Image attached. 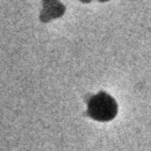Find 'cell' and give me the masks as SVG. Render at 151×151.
<instances>
[{
    "label": "cell",
    "instance_id": "obj_1",
    "mask_svg": "<svg viewBox=\"0 0 151 151\" xmlns=\"http://www.w3.org/2000/svg\"><path fill=\"white\" fill-rule=\"evenodd\" d=\"M117 113V105L115 101L105 92L94 95L89 101L88 114L93 119L99 121H108L115 117Z\"/></svg>",
    "mask_w": 151,
    "mask_h": 151
}]
</instances>
